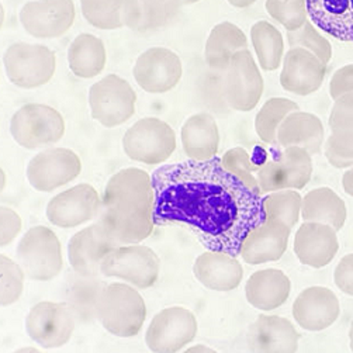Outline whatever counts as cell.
I'll return each instance as SVG.
<instances>
[{"label": "cell", "mask_w": 353, "mask_h": 353, "mask_svg": "<svg viewBox=\"0 0 353 353\" xmlns=\"http://www.w3.org/2000/svg\"><path fill=\"white\" fill-rule=\"evenodd\" d=\"M186 353H200V352H208V353H213V352H216L213 347H210V346H205V345H194V346H189V347H186V350H185Z\"/></svg>", "instance_id": "681fc988"}, {"label": "cell", "mask_w": 353, "mask_h": 353, "mask_svg": "<svg viewBox=\"0 0 353 353\" xmlns=\"http://www.w3.org/2000/svg\"><path fill=\"white\" fill-rule=\"evenodd\" d=\"M197 330V319L190 310L168 307L155 314L145 332V343L157 353L181 352L196 339Z\"/></svg>", "instance_id": "4fadbf2b"}, {"label": "cell", "mask_w": 353, "mask_h": 353, "mask_svg": "<svg viewBox=\"0 0 353 353\" xmlns=\"http://www.w3.org/2000/svg\"><path fill=\"white\" fill-rule=\"evenodd\" d=\"M108 63L104 43L93 34L82 32L68 48V65L70 72L79 79L99 77Z\"/></svg>", "instance_id": "4dcf8cb0"}, {"label": "cell", "mask_w": 353, "mask_h": 353, "mask_svg": "<svg viewBox=\"0 0 353 353\" xmlns=\"http://www.w3.org/2000/svg\"><path fill=\"white\" fill-rule=\"evenodd\" d=\"M328 124L331 131L353 128V93L342 94L334 100Z\"/></svg>", "instance_id": "7bdbcfd3"}, {"label": "cell", "mask_w": 353, "mask_h": 353, "mask_svg": "<svg viewBox=\"0 0 353 353\" xmlns=\"http://www.w3.org/2000/svg\"><path fill=\"white\" fill-rule=\"evenodd\" d=\"M293 250L301 265L314 269L325 268L339 251L338 231L328 224L304 221L294 235Z\"/></svg>", "instance_id": "7402d4cb"}, {"label": "cell", "mask_w": 353, "mask_h": 353, "mask_svg": "<svg viewBox=\"0 0 353 353\" xmlns=\"http://www.w3.org/2000/svg\"><path fill=\"white\" fill-rule=\"evenodd\" d=\"M101 196L89 183H79L54 196L47 208V220L59 228H75L99 217Z\"/></svg>", "instance_id": "2e32d148"}, {"label": "cell", "mask_w": 353, "mask_h": 353, "mask_svg": "<svg viewBox=\"0 0 353 353\" xmlns=\"http://www.w3.org/2000/svg\"><path fill=\"white\" fill-rule=\"evenodd\" d=\"M221 165L228 173L234 174L246 188L251 189L256 194L263 196L256 179V172L259 166L254 162V159L248 152H246V150H243L242 147L231 148L221 157Z\"/></svg>", "instance_id": "74e56055"}, {"label": "cell", "mask_w": 353, "mask_h": 353, "mask_svg": "<svg viewBox=\"0 0 353 353\" xmlns=\"http://www.w3.org/2000/svg\"><path fill=\"white\" fill-rule=\"evenodd\" d=\"M346 93H353V63L336 69L330 82V96L332 100Z\"/></svg>", "instance_id": "f6af8a7d"}, {"label": "cell", "mask_w": 353, "mask_h": 353, "mask_svg": "<svg viewBox=\"0 0 353 353\" xmlns=\"http://www.w3.org/2000/svg\"><path fill=\"white\" fill-rule=\"evenodd\" d=\"M74 0H31L20 10V23L34 39H58L74 26Z\"/></svg>", "instance_id": "e0dca14e"}, {"label": "cell", "mask_w": 353, "mask_h": 353, "mask_svg": "<svg viewBox=\"0 0 353 353\" xmlns=\"http://www.w3.org/2000/svg\"><path fill=\"white\" fill-rule=\"evenodd\" d=\"M183 5H194L197 2H201V0H182Z\"/></svg>", "instance_id": "f5cc1de1"}, {"label": "cell", "mask_w": 353, "mask_h": 353, "mask_svg": "<svg viewBox=\"0 0 353 353\" xmlns=\"http://www.w3.org/2000/svg\"><path fill=\"white\" fill-rule=\"evenodd\" d=\"M154 204L151 174L139 168H124L105 183L97 221L119 246L141 243L154 232Z\"/></svg>", "instance_id": "7a4b0ae2"}, {"label": "cell", "mask_w": 353, "mask_h": 353, "mask_svg": "<svg viewBox=\"0 0 353 353\" xmlns=\"http://www.w3.org/2000/svg\"><path fill=\"white\" fill-rule=\"evenodd\" d=\"M349 347L353 352V321H352L350 328H349Z\"/></svg>", "instance_id": "f907efd6"}, {"label": "cell", "mask_w": 353, "mask_h": 353, "mask_svg": "<svg viewBox=\"0 0 353 353\" xmlns=\"http://www.w3.org/2000/svg\"><path fill=\"white\" fill-rule=\"evenodd\" d=\"M301 219L328 224L341 231L347 219V210L345 201L331 188H316L303 197Z\"/></svg>", "instance_id": "1f68e13d"}, {"label": "cell", "mask_w": 353, "mask_h": 353, "mask_svg": "<svg viewBox=\"0 0 353 353\" xmlns=\"http://www.w3.org/2000/svg\"><path fill=\"white\" fill-rule=\"evenodd\" d=\"M16 259L30 280L50 281L63 268L61 241L48 227H31L19 241Z\"/></svg>", "instance_id": "5b68a950"}, {"label": "cell", "mask_w": 353, "mask_h": 353, "mask_svg": "<svg viewBox=\"0 0 353 353\" xmlns=\"http://www.w3.org/2000/svg\"><path fill=\"white\" fill-rule=\"evenodd\" d=\"M324 155L328 163L336 169L353 166V128L335 130L324 143Z\"/></svg>", "instance_id": "60d3db41"}, {"label": "cell", "mask_w": 353, "mask_h": 353, "mask_svg": "<svg viewBox=\"0 0 353 353\" xmlns=\"http://www.w3.org/2000/svg\"><path fill=\"white\" fill-rule=\"evenodd\" d=\"M77 315L68 303L40 301L32 305L26 316L28 338L44 349L66 345L74 335Z\"/></svg>", "instance_id": "7c38bea8"}, {"label": "cell", "mask_w": 353, "mask_h": 353, "mask_svg": "<svg viewBox=\"0 0 353 353\" xmlns=\"http://www.w3.org/2000/svg\"><path fill=\"white\" fill-rule=\"evenodd\" d=\"M0 273H2V305L9 307L17 303L24 290L26 273L17 261L8 255L0 256Z\"/></svg>", "instance_id": "b9f144b4"}, {"label": "cell", "mask_w": 353, "mask_h": 353, "mask_svg": "<svg viewBox=\"0 0 353 353\" xmlns=\"http://www.w3.org/2000/svg\"><path fill=\"white\" fill-rule=\"evenodd\" d=\"M300 110L299 104L286 97H272L263 103L255 117V131L265 144H277V130L285 119Z\"/></svg>", "instance_id": "836d02e7"}, {"label": "cell", "mask_w": 353, "mask_h": 353, "mask_svg": "<svg viewBox=\"0 0 353 353\" xmlns=\"http://www.w3.org/2000/svg\"><path fill=\"white\" fill-rule=\"evenodd\" d=\"M3 63L12 85L21 89H37L54 78L57 57L47 46L20 41L8 47Z\"/></svg>", "instance_id": "ba28073f"}, {"label": "cell", "mask_w": 353, "mask_h": 353, "mask_svg": "<svg viewBox=\"0 0 353 353\" xmlns=\"http://www.w3.org/2000/svg\"><path fill=\"white\" fill-rule=\"evenodd\" d=\"M176 147L174 130L157 117L135 121L123 137V151L128 159L150 166L162 165L173 155Z\"/></svg>", "instance_id": "8992f818"}, {"label": "cell", "mask_w": 353, "mask_h": 353, "mask_svg": "<svg viewBox=\"0 0 353 353\" xmlns=\"http://www.w3.org/2000/svg\"><path fill=\"white\" fill-rule=\"evenodd\" d=\"M137 93L131 83L110 74L89 89V109L94 121L105 128H116L135 114Z\"/></svg>", "instance_id": "9c48e42d"}, {"label": "cell", "mask_w": 353, "mask_h": 353, "mask_svg": "<svg viewBox=\"0 0 353 353\" xmlns=\"http://www.w3.org/2000/svg\"><path fill=\"white\" fill-rule=\"evenodd\" d=\"M100 273L104 277L123 280L138 290H145L158 281L161 259L147 245H121L104 258Z\"/></svg>", "instance_id": "52a82bcc"}, {"label": "cell", "mask_w": 353, "mask_h": 353, "mask_svg": "<svg viewBox=\"0 0 353 353\" xmlns=\"http://www.w3.org/2000/svg\"><path fill=\"white\" fill-rule=\"evenodd\" d=\"M292 230L283 221L266 219L246 235L239 256L252 266L279 261L288 251Z\"/></svg>", "instance_id": "44dd1931"}, {"label": "cell", "mask_w": 353, "mask_h": 353, "mask_svg": "<svg viewBox=\"0 0 353 353\" xmlns=\"http://www.w3.org/2000/svg\"><path fill=\"white\" fill-rule=\"evenodd\" d=\"M182 0H125L123 23L137 32H150L172 24L179 16Z\"/></svg>", "instance_id": "d4e9b609"}, {"label": "cell", "mask_w": 353, "mask_h": 353, "mask_svg": "<svg viewBox=\"0 0 353 353\" xmlns=\"http://www.w3.org/2000/svg\"><path fill=\"white\" fill-rule=\"evenodd\" d=\"M312 176L311 155L300 147L281 148L273 158L265 159L256 172L263 193L283 189H304Z\"/></svg>", "instance_id": "8fae6325"}, {"label": "cell", "mask_w": 353, "mask_h": 353, "mask_svg": "<svg viewBox=\"0 0 353 353\" xmlns=\"http://www.w3.org/2000/svg\"><path fill=\"white\" fill-rule=\"evenodd\" d=\"M155 225L190 231L210 251L241 255V246L266 220L262 196L228 173L221 158L161 165L151 174Z\"/></svg>", "instance_id": "6da1fadb"}, {"label": "cell", "mask_w": 353, "mask_h": 353, "mask_svg": "<svg viewBox=\"0 0 353 353\" xmlns=\"http://www.w3.org/2000/svg\"><path fill=\"white\" fill-rule=\"evenodd\" d=\"M183 152L193 161H208L217 157L220 150V130L210 113L192 114L181 128Z\"/></svg>", "instance_id": "83f0119b"}, {"label": "cell", "mask_w": 353, "mask_h": 353, "mask_svg": "<svg viewBox=\"0 0 353 353\" xmlns=\"http://www.w3.org/2000/svg\"><path fill=\"white\" fill-rule=\"evenodd\" d=\"M327 77V65L305 48H290L281 62L280 86L297 96L320 90Z\"/></svg>", "instance_id": "d6986e66"}, {"label": "cell", "mask_w": 353, "mask_h": 353, "mask_svg": "<svg viewBox=\"0 0 353 353\" xmlns=\"http://www.w3.org/2000/svg\"><path fill=\"white\" fill-rule=\"evenodd\" d=\"M269 16L288 31H296L308 21L305 0H266Z\"/></svg>", "instance_id": "ab89813d"}, {"label": "cell", "mask_w": 353, "mask_h": 353, "mask_svg": "<svg viewBox=\"0 0 353 353\" xmlns=\"http://www.w3.org/2000/svg\"><path fill=\"white\" fill-rule=\"evenodd\" d=\"M132 77L147 93H168L179 85L183 77V63L174 51L165 47H151L137 58Z\"/></svg>", "instance_id": "9a60e30c"}, {"label": "cell", "mask_w": 353, "mask_h": 353, "mask_svg": "<svg viewBox=\"0 0 353 353\" xmlns=\"http://www.w3.org/2000/svg\"><path fill=\"white\" fill-rule=\"evenodd\" d=\"M265 217L270 220H280L290 228H294L301 219L303 197L299 190L283 189L266 193L262 196Z\"/></svg>", "instance_id": "e575fe53"}, {"label": "cell", "mask_w": 353, "mask_h": 353, "mask_svg": "<svg viewBox=\"0 0 353 353\" xmlns=\"http://www.w3.org/2000/svg\"><path fill=\"white\" fill-rule=\"evenodd\" d=\"M82 172L79 155L69 148H46L34 155L26 170L32 189L51 193L74 182Z\"/></svg>", "instance_id": "5bb4252c"}, {"label": "cell", "mask_w": 353, "mask_h": 353, "mask_svg": "<svg viewBox=\"0 0 353 353\" xmlns=\"http://www.w3.org/2000/svg\"><path fill=\"white\" fill-rule=\"evenodd\" d=\"M288 43L290 48H305L312 52L315 57H319L325 65L332 59V46L331 43L321 35L316 27L307 21L301 28L296 31H288Z\"/></svg>", "instance_id": "f35d334b"}, {"label": "cell", "mask_w": 353, "mask_h": 353, "mask_svg": "<svg viewBox=\"0 0 353 353\" xmlns=\"http://www.w3.org/2000/svg\"><path fill=\"white\" fill-rule=\"evenodd\" d=\"M236 258L227 252L207 250L196 258L193 274L199 283L208 290L232 292L239 288L243 279V268Z\"/></svg>", "instance_id": "603a6c76"}, {"label": "cell", "mask_w": 353, "mask_h": 353, "mask_svg": "<svg viewBox=\"0 0 353 353\" xmlns=\"http://www.w3.org/2000/svg\"><path fill=\"white\" fill-rule=\"evenodd\" d=\"M2 190H5V186H6V176H5V170L2 169Z\"/></svg>", "instance_id": "db71d44e"}, {"label": "cell", "mask_w": 353, "mask_h": 353, "mask_svg": "<svg viewBox=\"0 0 353 353\" xmlns=\"http://www.w3.org/2000/svg\"><path fill=\"white\" fill-rule=\"evenodd\" d=\"M117 243L96 221L78 231L68 242V261L78 276L97 277L101 263Z\"/></svg>", "instance_id": "ac0fdd59"}, {"label": "cell", "mask_w": 353, "mask_h": 353, "mask_svg": "<svg viewBox=\"0 0 353 353\" xmlns=\"http://www.w3.org/2000/svg\"><path fill=\"white\" fill-rule=\"evenodd\" d=\"M325 143V128L320 117L296 110L290 113L277 130V145L300 147L311 157L321 154Z\"/></svg>", "instance_id": "4316f807"}, {"label": "cell", "mask_w": 353, "mask_h": 353, "mask_svg": "<svg viewBox=\"0 0 353 353\" xmlns=\"http://www.w3.org/2000/svg\"><path fill=\"white\" fill-rule=\"evenodd\" d=\"M334 283L346 296L353 297V254L345 255L334 270Z\"/></svg>", "instance_id": "bcb514c9"}, {"label": "cell", "mask_w": 353, "mask_h": 353, "mask_svg": "<svg viewBox=\"0 0 353 353\" xmlns=\"http://www.w3.org/2000/svg\"><path fill=\"white\" fill-rule=\"evenodd\" d=\"M96 320L114 336H137L147 320L145 300L128 283L105 285L97 300Z\"/></svg>", "instance_id": "3957f363"}, {"label": "cell", "mask_w": 353, "mask_h": 353, "mask_svg": "<svg viewBox=\"0 0 353 353\" xmlns=\"http://www.w3.org/2000/svg\"><path fill=\"white\" fill-rule=\"evenodd\" d=\"M72 286L68 304L74 310L77 319L86 321L88 319H96V307L99 296L105 285L96 277H83Z\"/></svg>", "instance_id": "8d00e7d4"}, {"label": "cell", "mask_w": 353, "mask_h": 353, "mask_svg": "<svg viewBox=\"0 0 353 353\" xmlns=\"http://www.w3.org/2000/svg\"><path fill=\"white\" fill-rule=\"evenodd\" d=\"M227 2L236 9H245V8L252 6L256 0H227Z\"/></svg>", "instance_id": "c3c4849f"}, {"label": "cell", "mask_w": 353, "mask_h": 353, "mask_svg": "<svg viewBox=\"0 0 353 353\" xmlns=\"http://www.w3.org/2000/svg\"><path fill=\"white\" fill-rule=\"evenodd\" d=\"M299 339L294 324L279 315H259L248 331V346L254 352L294 353L299 350Z\"/></svg>", "instance_id": "cb8c5ba5"}, {"label": "cell", "mask_w": 353, "mask_h": 353, "mask_svg": "<svg viewBox=\"0 0 353 353\" xmlns=\"http://www.w3.org/2000/svg\"><path fill=\"white\" fill-rule=\"evenodd\" d=\"M242 50H248L245 32L231 21H221L211 28L205 47L204 59L210 69L224 72L232 57Z\"/></svg>", "instance_id": "f546056e"}, {"label": "cell", "mask_w": 353, "mask_h": 353, "mask_svg": "<svg viewBox=\"0 0 353 353\" xmlns=\"http://www.w3.org/2000/svg\"><path fill=\"white\" fill-rule=\"evenodd\" d=\"M265 82L250 50L238 51L223 72V94L236 112H252L263 94Z\"/></svg>", "instance_id": "30bf717a"}, {"label": "cell", "mask_w": 353, "mask_h": 353, "mask_svg": "<svg viewBox=\"0 0 353 353\" xmlns=\"http://www.w3.org/2000/svg\"><path fill=\"white\" fill-rule=\"evenodd\" d=\"M310 21L331 37L353 43V0H305Z\"/></svg>", "instance_id": "f1b7e54d"}, {"label": "cell", "mask_w": 353, "mask_h": 353, "mask_svg": "<svg viewBox=\"0 0 353 353\" xmlns=\"http://www.w3.org/2000/svg\"><path fill=\"white\" fill-rule=\"evenodd\" d=\"M292 293V281L280 269L256 270L245 283V297L254 308L273 311L283 305Z\"/></svg>", "instance_id": "484cf974"}, {"label": "cell", "mask_w": 353, "mask_h": 353, "mask_svg": "<svg viewBox=\"0 0 353 353\" xmlns=\"http://www.w3.org/2000/svg\"><path fill=\"white\" fill-rule=\"evenodd\" d=\"M17 352H39V349H37V347H31V346H28V347L17 349Z\"/></svg>", "instance_id": "816d5d0a"}, {"label": "cell", "mask_w": 353, "mask_h": 353, "mask_svg": "<svg viewBox=\"0 0 353 353\" xmlns=\"http://www.w3.org/2000/svg\"><path fill=\"white\" fill-rule=\"evenodd\" d=\"M342 186L345 193L353 199V166L345 170L342 176Z\"/></svg>", "instance_id": "7dc6e473"}, {"label": "cell", "mask_w": 353, "mask_h": 353, "mask_svg": "<svg viewBox=\"0 0 353 353\" xmlns=\"http://www.w3.org/2000/svg\"><path fill=\"white\" fill-rule=\"evenodd\" d=\"M251 41L261 69L272 72L281 66L286 54L285 39L274 24L266 20L256 21L251 27Z\"/></svg>", "instance_id": "d6a6232c"}, {"label": "cell", "mask_w": 353, "mask_h": 353, "mask_svg": "<svg viewBox=\"0 0 353 353\" xmlns=\"http://www.w3.org/2000/svg\"><path fill=\"white\" fill-rule=\"evenodd\" d=\"M0 245L2 248L10 245L21 232L23 228V221L21 217L19 216L17 211L8 205H2V210H0Z\"/></svg>", "instance_id": "ee69618b"}, {"label": "cell", "mask_w": 353, "mask_h": 353, "mask_svg": "<svg viewBox=\"0 0 353 353\" xmlns=\"http://www.w3.org/2000/svg\"><path fill=\"white\" fill-rule=\"evenodd\" d=\"M125 0H81L85 20L99 30H119L124 27L123 6Z\"/></svg>", "instance_id": "d590c367"}, {"label": "cell", "mask_w": 353, "mask_h": 353, "mask_svg": "<svg viewBox=\"0 0 353 353\" xmlns=\"http://www.w3.org/2000/svg\"><path fill=\"white\" fill-rule=\"evenodd\" d=\"M292 314L300 328L308 332H321L336 323L341 315V304L331 289L311 286L296 297Z\"/></svg>", "instance_id": "ffe728a7"}, {"label": "cell", "mask_w": 353, "mask_h": 353, "mask_svg": "<svg viewBox=\"0 0 353 353\" xmlns=\"http://www.w3.org/2000/svg\"><path fill=\"white\" fill-rule=\"evenodd\" d=\"M9 128L21 148L35 151L59 143L66 124L63 116L51 105L28 103L12 116Z\"/></svg>", "instance_id": "277c9868"}]
</instances>
